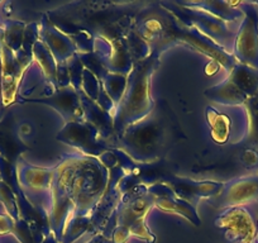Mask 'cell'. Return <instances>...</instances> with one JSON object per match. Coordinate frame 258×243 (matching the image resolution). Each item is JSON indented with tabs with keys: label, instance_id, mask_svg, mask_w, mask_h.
<instances>
[{
	"label": "cell",
	"instance_id": "cell-1",
	"mask_svg": "<svg viewBox=\"0 0 258 243\" xmlns=\"http://www.w3.org/2000/svg\"><path fill=\"white\" fill-rule=\"evenodd\" d=\"M239 52L247 63L258 68V22L255 17L247 19L240 32Z\"/></svg>",
	"mask_w": 258,
	"mask_h": 243
},
{
	"label": "cell",
	"instance_id": "cell-2",
	"mask_svg": "<svg viewBox=\"0 0 258 243\" xmlns=\"http://www.w3.org/2000/svg\"><path fill=\"white\" fill-rule=\"evenodd\" d=\"M230 199L234 204H244L258 199V176L257 177H247L232 188Z\"/></svg>",
	"mask_w": 258,
	"mask_h": 243
},
{
	"label": "cell",
	"instance_id": "cell-3",
	"mask_svg": "<svg viewBox=\"0 0 258 243\" xmlns=\"http://www.w3.org/2000/svg\"><path fill=\"white\" fill-rule=\"evenodd\" d=\"M244 161L248 165H257L258 163V153L255 151H247L244 155Z\"/></svg>",
	"mask_w": 258,
	"mask_h": 243
}]
</instances>
